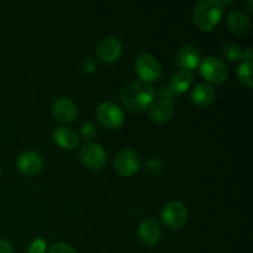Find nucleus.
<instances>
[{
    "label": "nucleus",
    "instance_id": "nucleus-27",
    "mask_svg": "<svg viewBox=\"0 0 253 253\" xmlns=\"http://www.w3.org/2000/svg\"><path fill=\"white\" fill-rule=\"evenodd\" d=\"M0 253H14L12 245L6 240L0 239Z\"/></svg>",
    "mask_w": 253,
    "mask_h": 253
},
{
    "label": "nucleus",
    "instance_id": "nucleus-11",
    "mask_svg": "<svg viewBox=\"0 0 253 253\" xmlns=\"http://www.w3.org/2000/svg\"><path fill=\"white\" fill-rule=\"evenodd\" d=\"M16 167L22 174L36 175L43 168V158L35 151H26L16 158Z\"/></svg>",
    "mask_w": 253,
    "mask_h": 253
},
{
    "label": "nucleus",
    "instance_id": "nucleus-17",
    "mask_svg": "<svg viewBox=\"0 0 253 253\" xmlns=\"http://www.w3.org/2000/svg\"><path fill=\"white\" fill-rule=\"evenodd\" d=\"M52 137H53L54 143L63 150L73 151L79 145V137L76 131L68 127H57L53 131Z\"/></svg>",
    "mask_w": 253,
    "mask_h": 253
},
{
    "label": "nucleus",
    "instance_id": "nucleus-22",
    "mask_svg": "<svg viewBox=\"0 0 253 253\" xmlns=\"http://www.w3.org/2000/svg\"><path fill=\"white\" fill-rule=\"evenodd\" d=\"M46 249L47 242L42 237H37L31 242L26 253H46Z\"/></svg>",
    "mask_w": 253,
    "mask_h": 253
},
{
    "label": "nucleus",
    "instance_id": "nucleus-12",
    "mask_svg": "<svg viewBox=\"0 0 253 253\" xmlns=\"http://www.w3.org/2000/svg\"><path fill=\"white\" fill-rule=\"evenodd\" d=\"M51 113L57 121L63 124L73 123L78 116V108L68 98H59L52 104Z\"/></svg>",
    "mask_w": 253,
    "mask_h": 253
},
{
    "label": "nucleus",
    "instance_id": "nucleus-18",
    "mask_svg": "<svg viewBox=\"0 0 253 253\" xmlns=\"http://www.w3.org/2000/svg\"><path fill=\"white\" fill-rule=\"evenodd\" d=\"M193 84V73L188 71H178L170 78L169 89L174 94L185 93Z\"/></svg>",
    "mask_w": 253,
    "mask_h": 253
},
{
    "label": "nucleus",
    "instance_id": "nucleus-2",
    "mask_svg": "<svg viewBox=\"0 0 253 253\" xmlns=\"http://www.w3.org/2000/svg\"><path fill=\"white\" fill-rule=\"evenodd\" d=\"M225 7L219 0H200L193 10V20L203 32H211L220 24Z\"/></svg>",
    "mask_w": 253,
    "mask_h": 253
},
{
    "label": "nucleus",
    "instance_id": "nucleus-3",
    "mask_svg": "<svg viewBox=\"0 0 253 253\" xmlns=\"http://www.w3.org/2000/svg\"><path fill=\"white\" fill-rule=\"evenodd\" d=\"M200 73L204 79L215 85H221L229 78V69L226 64L216 57L209 56L200 62Z\"/></svg>",
    "mask_w": 253,
    "mask_h": 253
},
{
    "label": "nucleus",
    "instance_id": "nucleus-15",
    "mask_svg": "<svg viewBox=\"0 0 253 253\" xmlns=\"http://www.w3.org/2000/svg\"><path fill=\"white\" fill-rule=\"evenodd\" d=\"M148 115L153 123L166 124L172 120L174 115V105L167 100H156L148 108Z\"/></svg>",
    "mask_w": 253,
    "mask_h": 253
},
{
    "label": "nucleus",
    "instance_id": "nucleus-23",
    "mask_svg": "<svg viewBox=\"0 0 253 253\" xmlns=\"http://www.w3.org/2000/svg\"><path fill=\"white\" fill-rule=\"evenodd\" d=\"M81 133L85 140H93L96 136V133H98V131H96V126L94 125L93 123L86 121V123H84L83 125H82Z\"/></svg>",
    "mask_w": 253,
    "mask_h": 253
},
{
    "label": "nucleus",
    "instance_id": "nucleus-13",
    "mask_svg": "<svg viewBox=\"0 0 253 253\" xmlns=\"http://www.w3.org/2000/svg\"><path fill=\"white\" fill-rule=\"evenodd\" d=\"M226 26L230 32L237 36L246 35L251 29V20L245 11L240 9L231 10L226 17Z\"/></svg>",
    "mask_w": 253,
    "mask_h": 253
},
{
    "label": "nucleus",
    "instance_id": "nucleus-1",
    "mask_svg": "<svg viewBox=\"0 0 253 253\" xmlns=\"http://www.w3.org/2000/svg\"><path fill=\"white\" fill-rule=\"evenodd\" d=\"M124 105L131 111L141 113L145 111L155 101V89L151 84L143 82H132L124 86L120 94Z\"/></svg>",
    "mask_w": 253,
    "mask_h": 253
},
{
    "label": "nucleus",
    "instance_id": "nucleus-26",
    "mask_svg": "<svg viewBox=\"0 0 253 253\" xmlns=\"http://www.w3.org/2000/svg\"><path fill=\"white\" fill-rule=\"evenodd\" d=\"M160 94L161 96H162V100H167V101H170L172 99H174L175 96H177V94H174L172 90H170L169 86H168V88H161Z\"/></svg>",
    "mask_w": 253,
    "mask_h": 253
},
{
    "label": "nucleus",
    "instance_id": "nucleus-9",
    "mask_svg": "<svg viewBox=\"0 0 253 253\" xmlns=\"http://www.w3.org/2000/svg\"><path fill=\"white\" fill-rule=\"evenodd\" d=\"M123 54V43L118 37H105L96 47V56L104 63H115Z\"/></svg>",
    "mask_w": 253,
    "mask_h": 253
},
{
    "label": "nucleus",
    "instance_id": "nucleus-6",
    "mask_svg": "<svg viewBox=\"0 0 253 253\" xmlns=\"http://www.w3.org/2000/svg\"><path fill=\"white\" fill-rule=\"evenodd\" d=\"M135 71L141 82L150 84L160 78L162 74V67L152 54L143 53L135 61Z\"/></svg>",
    "mask_w": 253,
    "mask_h": 253
},
{
    "label": "nucleus",
    "instance_id": "nucleus-25",
    "mask_svg": "<svg viewBox=\"0 0 253 253\" xmlns=\"http://www.w3.org/2000/svg\"><path fill=\"white\" fill-rule=\"evenodd\" d=\"M98 68V63L95 62V59L91 58V57H88V58L84 59L81 64V69L83 73L86 74H91L96 71Z\"/></svg>",
    "mask_w": 253,
    "mask_h": 253
},
{
    "label": "nucleus",
    "instance_id": "nucleus-19",
    "mask_svg": "<svg viewBox=\"0 0 253 253\" xmlns=\"http://www.w3.org/2000/svg\"><path fill=\"white\" fill-rule=\"evenodd\" d=\"M252 72H253V64L252 61H242L237 68V81L240 84L247 89H251L253 86V79H252Z\"/></svg>",
    "mask_w": 253,
    "mask_h": 253
},
{
    "label": "nucleus",
    "instance_id": "nucleus-29",
    "mask_svg": "<svg viewBox=\"0 0 253 253\" xmlns=\"http://www.w3.org/2000/svg\"><path fill=\"white\" fill-rule=\"evenodd\" d=\"M0 174H1V168H0Z\"/></svg>",
    "mask_w": 253,
    "mask_h": 253
},
{
    "label": "nucleus",
    "instance_id": "nucleus-4",
    "mask_svg": "<svg viewBox=\"0 0 253 253\" xmlns=\"http://www.w3.org/2000/svg\"><path fill=\"white\" fill-rule=\"evenodd\" d=\"M96 119L108 130H118L124 125L125 116L123 110L111 101H104L96 108Z\"/></svg>",
    "mask_w": 253,
    "mask_h": 253
},
{
    "label": "nucleus",
    "instance_id": "nucleus-20",
    "mask_svg": "<svg viewBox=\"0 0 253 253\" xmlns=\"http://www.w3.org/2000/svg\"><path fill=\"white\" fill-rule=\"evenodd\" d=\"M221 56L229 62H236L244 58V48L234 42H226L221 46Z\"/></svg>",
    "mask_w": 253,
    "mask_h": 253
},
{
    "label": "nucleus",
    "instance_id": "nucleus-21",
    "mask_svg": "<svg viewBox=\"0 0 253 253\" xmlns=\"http://www.w3.org/2000/svg\"><path fill=\"white\" fill-rule=\"evenodd\" d=\"M143 169L151 177H157V175H160L163 172V163L158 158L150 157L146 160Z\"/></svg>",
    "mask_w": 253,
    "mask_h": 253
},
{
    "label": "nucleus",
    "instance_id": "nucleus-14",
    "mask_svg": "<svg viewBox=\"0 0 253 253\" xmlns=\"http://www.w3.org/2000/svg\"><path fill=\"white\" fill-rule=\"evenodd\" d=\"M161 226L156 220L146 219L138 226V239L145 246H155L161 240Z\"/></svg>",
    "mask_w": 253,
    "mask_h": 253
},
{
    "label": "nucleus",
    "instance_id": "nucleus-7",
    "mask_svg": "<svg viewBox=\"0 0 253 253\" xmlns=\"http://www.w3.org/2000/svg\"><path fill=\"white\" fill-rule=\"evenodd\" d=\"M82 165L90 170H100L106 163V152L99 143L89 142L79 152Z\"/></svg>",
    "mask_w": 253,
    "mask_h": 253
},
{
    "label": "nucleus",
    "instance_id": "nucleus-28",
    "mask_svg": "<svg viewBox=\"0 0 253 253\" xmlns=\"http://www.w3.org/2000/svg\"><path fill=\"white\" fill-rule=\"evenodd\" d=\"M252 0H250V1H247V2H245V5H246L247 6V10H249V12H252Z\"/></svg>",
    "mask_w": 253,
    "mask_h": 253
},
{
    "label": "nucleus",
    "instance_id": "nucleus-10",
    "mask_svg": "<svg viewBox=\"0 0 253 253\" xmlns=\"http://www.w3.org/2000/svg\"><path fill=\"white\" fill-rule=\"evenodd\" d=\"M200 62H202L200 52L198 51L197 47L190 46V44L180 47L174 56V63L180 71L193 72L198 68Z\"/></svg>",
    "mask_w": 253,
    "mask_h": 253
},
{
    "label": "nucleus",
    "instance_id": "nucleus-24",
    "mask_svg": "<svg viewBox=\"0 0 253 253\" xmlns=\"http://www.w3.org/2000/svg\"><path fill=\"white\" fill-rule=\"evenodd\" d=\"M48 253H77V252L71 245L64 244V242H56V244L52 245V247L49 249Z\"/></svg>",
    "mask_w": 253,
    "mask_h": 253
},
{
    "label": "nucleus",
    "instance_id": "nucleus-16",
    "mask_svg": "<svg viewBox=\"0 0 253 253\" xmlns=\"http://www.w3.org/2000/svg\"><path fill=\"white\" fill-rule=\"evenodd\" d=\"M216 98L215 89L208 83H198L192 90V101L199 108H209Z\"/></svg>",
    "mask_w": 253,
    "mask_h": 253
},
{
    "label": "nucleus",
    "instance_id": "nucleus-5",
    "mask_svg": "<svg viewBox=\"0 0 253 253\" xmlns=\"http://www.w3.org/2000/svg\"><path fill=\"white\" fill-rule=\"evenodd\" d=\"M161 220L167 229H182L188 220L187 208L180 202H169L161 211Z\"/></svg>",
    "mask_w": 253,
    "mask_h": 253
},
{
    "label": "nucleus",
    "instance_id": "nucleus-8",
    "mask_svg": "<svg viewBox=\"0 0 253 253\" xmlns=\"http://www.w3.org/2000/svg\"><path fill=\"white\" fill-rule=\"evenodd\" d=\"M141 157L136 151L126 148L120 151L114 160L115 170L123 177H131L141 168Z\"/></svg>",
    "mask_w": 253,
    "mask_h": 253
}]
</instances>
